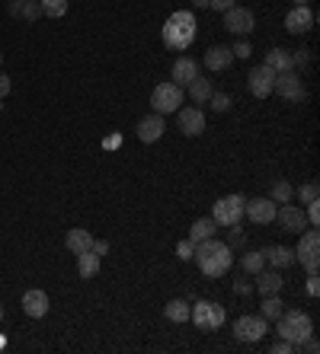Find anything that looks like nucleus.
<instances>
[{
	"label": "nucleus",
	"instance_id": "32",
	"mask_svg": "<svg viewBox=\"0 0 320 354\" xmlns=\"http://www.w3.org/2000/svg\"><path fill=\"white\" fill-rule=\"evenodd\" d=\"M295 198V189H292V182L278 179L276 185H272V201H278V205H285V201H292Z\"/></svg>",
	"mask_w": 320,
	"mask_h": 354
},
{
	"label": "nucleus",
	"instance_id": "40",
	"mask_svg": "<svg viewBox=\"0 0 320 354\" xmlns=\"http://www.w3.org/2000/svg\"><path fill=\"white\" fill-rule=\"evenodd\" d=\"M234 3H237V0H208V7H211V10H218V13H224V10H231V7H234Z\"/></svg>",
	"mask_w": 320,
	"mask_h": 354
},
{
	"label": "nucleus",
	"instance_id": "29",
	"mask_svg": "<svg viewBox=\"0 0 320 354\" xmlns=\"http://www.w3.org/2000/svg\"><path fill=\"white\" fill-rule=\"evenodd\" d=\"M189 310H193V306L186 304V300H170V304L163 306V316H167L170 322H189Z\"/></svg>",
	"mask_w": 320,
	"mask_h": 354
},
{
	"label": "nucleus",
	"instance_id": "17",
	"mask_svg": "<svg viewBox=\"0 0 320 354\" xmlns=\"http://www.w3.org/2000/svg\"><path fill=\"white\" fill-rule=\"evenodd\" d=\"M234 61L237 58H234V51H231L228 45H211V48L205 51V67L215 71V74H218V71H228Z\"/></svg>",
	"mask_w": 320,
	"mask_h": 354
},
{
	"label": "nucleus",
	"instance_id": "19",
	"mask_svg": "<svg viewBox=\"0 0 320 354\" xmlns=\"http://www.w3.org/2000/svg\"><path fill=\"white\" fill-rule=\"evenodd\" d=\"M195 77H199V64H195L189 55H183V58L173 61V80L170 83H177V86H189Z\"/></svg>",
	"mask_w": 320,
	"mask_h": 354
},
{
	"label": "nucleus",
	"instance_id": "23",
	"mask_svg": "<svg viewBox=\"0 0 320 354\" xmlns=\"http://www.w3.org/2000/svg\"><path fill=\"white\" fill-rule=\"evenodd\" d=\"M263 64L269 67L272 74H288V71H295V64H292V51H288V48L266 51V61H263Z\"/></svg>",
	"mask_w": 320,
	"mask_h": 354
},
{
	"label": "nucleus",
	"instance_id": "41",
	"mask_svg": "<svg viewBox=\"0 0 320 354\" xmlns=\"http://www.w3.org/2000/svg\"><path fill=\"white\" fill-rule=\"evenodd\" d=\"M10 90H13V83H10V77L0 71V99L3 96H10Z\"/></svg>",
	"mask_w": 320,
	"mask_h": 354
},
{
	"label": "nucleus",
	"instance_id": "6",
	"mask_svg": "<svg viewBox=\"0 0 320 354\" xmlns=\"http://www.w3.org/2000/svg\"><path fill=\"white\" fill-rule=\"evenodd\" d=\"M151 106L157 115H167V112H177L179 106H183V86H177V83H157L151 93Z\"/></svg>",
	"mask_w": 320,
	"mask_h": 354
},
{
	"label": "nucleus",
	"instance_id": "34",
	"mask_svg": "<svg viewBox=\"0 0 320 354\" xmlns=\"http://www.w3.org/2000/svg\"><path fill=\"white\" fill-rule=\"evenodd\" d=\"M231 102H234V99H231L228 93H211V96H208V106L215 109V112H228Z\"/></svg>",
	"mask_w": 320,
	"mask_h": 354
},
{
	"label": "nucleus",
	"instance_id": "28",
	"mask_svg": "<svg viewBox=\"0 0 320 354\" xmlns=\"http://www.w3.org/2000/svg\"><path fill=\"white\" fill-rule=\"evenodd\" d=\"M282 310H285V304H282V297H278V294L263 297V306H260V316H263V319L276 322L278 316H282Z\"/></svg>",
	"mask_w": 320,
	"mask_h": 354
},
{
	"label": "nucleus",
	"instance_id": "13",
	"mask_svg": "<svg viewBox=\"0 0 320 354\" xmlns=\"http://www.w3.org/2000/svg\"><path fill=\"white\" fill-rule=\"evenodd\" d=\"M276 201L272 198H253V201H247L244 207V217H250L253 223H260V227H266V223L276 221Z\"/></svg>",
	"mask_w": 320,
	"mask_h": 354
},
{
	"label": "nucleus",
	"instance_id": "45",
	"mask_svg": "<svg viewBox=\"0 0 320 354\" xmlns=\"http://www.w3.org/2000/svg\"><path fill=\"white\" fill-rule=\"evenodd\" d=\"M195 7H208V0H193Z\"/></svg>",
	"mask_w": 320,
	"mask_h": 354
},
{
	"label": "nucleus",
	"instance_id": "38",
	"mask_svg": "<svg viewBox=\"0 0 320 354\" xmlns=\"http://www.w3.org/2000/svg\"><path fill=\"white\" fill-rule=\"evenodd\" d=\"M308 294H311V297L320 294V278H317V272H308Z\"/></svg>",
	"mask_w": 320,
	"mask_h": 354
},
{
	"label": "nucleus",
	"instance_id": "37",
	"mask_svg": "<svg viewBox=\"0 0 320 354\" xmlns=\"http://www.w3.org/2000/svg\"><path fill=\"white\" fill-rule=\"evenodd\" d=\"M231 51H234V58H250V55H253L250 41H244V39L237 41V45H234V48H231Z\"/></svg>",
	"mask_w": 320,
	"mask_h": 354
},
{
	"label": "nucleus",
	"instance_id": "48",
	"mask_svg": "<svg viewBox=\"0 0 320 354\" xmlns=\"http://www.w3.org/2000/svg\"><path fill=\"white\" fill-rule=\"evenodd\" d=\"M0 64H3V55H0Z\"/></svg>",
	"mask_w": 320,
	"mask_h": 354
},
{
	"label": "nucleus",
	"instance_id": "7",
	"mask_svg": "<svg viewBox=\"0 0 320 354\" xmlns=\"http://www.w3.org/2000/svg\"><path fill=\"white\" fill-rule=\"evenodd\" d=\"M295 262H301L308 272H317L320 265V236H317V227L301 233V243L295 249Z\"/></svg>",
	"mask_w": 320,
	"mask_h": 354
},
{
	"label": "nucleus",
	"instance_id": "3",
	"mask_svg": "<svg viewBox=\"0 0 320 354\" xmlns=\"http://www.w3.org/2000/svg\"><path fill=\"white\" fill-rule=\"evenodd\" d=\"M276 335L292 342L298 351L304 338L314 335V319L308 313H301V310H282V316L276 319Z\"/></svg>",
	"mask_w": 320,
	"mask_h": 354
},
{
	"label": "nucleus",
	"instance_id": "27",
	"mask_svg": "<svg viewBox=\"0 0 320 354\" xmlns=\"http://www.w3.org/2000/svg\"><path fill=\"white\" fill-rule=\"evenodd\" d=\"M186 90H189V99H193V102H199V106H202V102H208V96L215 93V90H211V83H208V77H195Z\"/></svg>",
	"mask_w": 320,
	"mask_h": 354
},
{
	"label": "nucleus",
	"instance_id": "42",
	"mask_svg": "<svg viewBox=\"0 0 320 354\" xmlns=\"http://www.w3.org/2000/svg\"><path fill=\"white\" fill-rule=\"evenodd\" d=\"M308 61H311V55H308V51H295V55H292V64H295V67H304V64H308Z\"/></svg>",
	"mask_w": 320,
	"mask_h": 354
},
{
	"label": "nucleus",
	"instance_id": "15",
	"mask_svg": "<svg viewBox=\"0 0 320 354\" xmlns=\"http://www.w3.org/2000/svg\"><path fill=\"white\" fill-rule=\"evenodd\" d=\"M163 131H167V124H163V115H144L141 122H138V140L141 144H154V140L163 138Z\"/></svg>",
	"mask_w": 320,
	"mask_h": 354
},
{
	"label": "nucleus",
	"instance_id": "11",
	"mask_svg": "<svg viewBox=\"0 0 320 354\" xmlns=\"http://www.w3.org/2000/svg\"><path fill=\"white\" fill-rule=\"evenodd\" d=\"M266 332H269V319H263V316H240L234 322V335L240 342H260Z\"/></svg>",
	"mask_w": 320,
	"mask_h": 354
},
{
	"label": "nucleus",
	"instance_id": "21",
	"mask_svg": "<svg viewBox=\"0 0 320 354\" xmlns=\"http://www.w3.org/2000/svg\"><path fill=\"white\" fill-rule=\"evenodd\" d=\"M282 284H285V278L278 274V268H263V272H256V290H260L263 297H269V294H278L282 290Z\"/></svg>",
	"mask_w": 320,
	"mask_h": 354
},
{
	"label": "nucleus",
	"instance_id": "36",
	"mask_svg": "<svg viewBox=\"0 0 320 354\" xmlns=\"http://www.w3.org/2000/svg\"><path fill=\"white\" fill-rule=\"evenodd\" d=\"M304 217H308V227H317V223H320V205H317V201H311V205H308Z\"/></svg>",
	"mask_w": 320,
	"mask_h": 354
},
{
	"label": "nucleus",
	"instance_id": "4",
	"mask_svg": "<svg viewBox=\"0 0 320 354\" xmlns=\"http://www.w3.org/2000/svg\"><path fill=\"white\" fill-rule=\"evenodd\" d=\"M189 319L202 332H218L221 326H224V319H228V310L218 304H211V300H199V304H193V310H189Z\"/></svg>",
	"mask_w": 320,
	"mask_h": 354
},
{
	"label": "nucleus",
	"instance_id": "39",
	"mask_svg": "<svg viewBox=\"0 0 320 354\" xmlns=\"http://www.w3.org/2000/svg\"><path fill=\"white\" fill-rule=\"evenodd\" d=\"M295 351V345H292V342H285V338H278L276 345H272V354H292Z\"/></svg>",
	"mask_w": 320,
	"mask_h": 354
},
{
	"label": "nucleus",
	"instance_id": "24",
	"mask_svg": "<svg viewBox=\"0 0 320 354\" xmlns=\"http://www.w3.org/2000/svg\"><path fill=\"white\" fill-rule=\"evenodd\" d=\"M10 17H23L26 23H35L42 17V3L39 0H10Z\"/></svg>",
	"mask_w": 320,
	"mask_h": 354
},
{
	"label": "nucleus",
	"instance_id": "43",
	"mask_svg": "<svg viewBox=\"0 0 320 354\" xmlns=\"http://www.w3.org/2000/svg\"><path fill=\"white\" fill-rule=\"evenodd\" d=\"M93 252H96V256H106V252H109V243H106V239H93Z\"/></svg>",
	"mask_w": 320,
	"mask_h": 354
},
{
	"label": "nucleus",
	"instance_id": "25",
	"mask_svg": "<svg viewBox=\"0 0 320 354\" xmlns=\"http://www.w3.org/2000/svg\"><path fill=\"white\" fill-rule=\"evenodd\" d=\"M215 233H218V223L211 221V217H199V221H195L193 227H189V239H193V243H202V239H211Z\"/></svg>",
	"mask_w": 320,
	"mask_h": 354
},
{
	"label": "nucleus",
	"instance_id": "18",
	"mask_svg": "<svg viewBox=\"0 0 320 354\" xmlns=\"http://www.w3.org/2000/svg\"><path fill=\"white\" fill-rule=\"evenodd\" d=\"M23 310H26V316L42 319V316L48 313V294H45V290H39V288L26 290V294H23Z\"/></svg>",
	"mask_w": 320,
	"mask_h": 354
},
{
	"label": "nucleus",
	"instance_id": "2",
	"mask_svg": "<svg viewBox=\"0 0 320 354\" xmlns=\"http://www.w3.org/2000/svg\"><path fill=\"white\" fill-rule=\"evenodd\" d=\"M195 39V17L189 10H177L170 13L167 23H163V45L170 51H186Z\"/></svg>",
	"mask_w": 320,
	"mask_h": 354
},
{
	"label": "nucleus",
	"instance_id": "5",
	"mask_svg": "<svg viewBox=\"0 0 320 354\" xmlns=\"http://www.w3.org/2000/svg\"><path fill=\"white\" fill-rule=\"evenodd\" d=\"M244 207H247L244 195H224L211 205V221L218 223V227H234L244 217Z\"/></svg>",
	"mask_w": 320,
	"mask_h": 354
},
{
	"label": "nucleus",
	"instance_id": "33",
	"mask_svg": "<svg viewBox=\"0 0 320 354\" xmlns=\"http://www.w3.org/2000/svg\"><path fill=\"white\" fill-rule=\"evenodd\" d=\"M295 195H298V201H301V205H311V201H317V195H320L317 182H304L301 189H295Z\"/></svg>",
	"mask_w": 320,
	"mask_h": 354
},
{
	"label": "nucleus",
	"instance_id": "14",
	"mask_svg": "<svg viewBox=\"0 0 320 354\" xmlns=\"http://www.w3.org/2000/svg\"><path fill=\"white\" fill-rule=\"evenodd\" d=\"M276 217H278V223H282V230H288V233H301V230H308V217H304V211L298 205H282L276 211Z\"/></svg>",
	"mask_w": 320,
	"mask_h": 354
},
{
	"label": "nucleus",
	"instance_id": "22",
	"mask_svg": "<svg viewBox=\"0 0 320 354\" xmlns=\"http://www.w3.org/2000/svg\"><path fill=\"white\" fill-rule=\"evenodd\" d=\"M263 256H266V265H272L278 272L295 265V249H288V246H269V249H263Z\"/></svg>",
	"mask_w": 320,
	"mask_h": 354
},
{
	"label": "nucleus",
	"instance_id": "30",
	"mask_svg": "<svg viewBox=\"0 0 320 354\" xmlns=\"http://www.w3.org/2000/svg\"><path fill=\"white\" fill-rule=\"evenodd\" d=\"M240 268H244L247 274L263 272V268H266V256H263V252H244V256H240Z\"/></svg>",
	"mask_w": 320,
	"mask_h": 354
},
{
	"label": "nucleus",
	"instance_id": "35",
	"mask_svg": "<svg viewBox=\"0 0 320 354\" xmlns=\"http://www.w3.org/2000/svg\"><path fill=\"white\" fill-rule=\"evenodd\" d=\"M177 256L183 259V262H189V259L195 256V243H193V239H183V243H179V246H177Z\"/></svg>",
	"mask_w": 320,
	"mask_h": 354
},
{
	"label": "nucleus",
	"instance_id": "8",
	"mask_svg": "<svg viewBox=\"0 0 320 354\" xmlns=\"http://www.w3.org/2000/svg\"><path fill=\"white\" fill-rule=\"evenodd\" d=\"M177 128L186 138H199L205 131V112L199 106H179L177 109Z\"/></svg>",
	"mask_w": 320,
	"mask_h": 354
},
{
	"label": "nucleus",
	"instance_id": "47",
	"mask_svg": "<svg viewBox=\"0 0 320 354\" xmlns=\"http://www.w3.org/2000/svg\"><path fill=\"white\" fill-rule=\"evenodd\" d=\"M0 319H3V306H0Z\"/></svg>",
	"mask_w": 320,
	"mask_h": 354
},
{
	"label": "nucleus",
	"instance_id": "16",
	"mask_svg": "<svg viewBox=\"0 0 320 354\" xmlns=\"http://www.w3.org/2000/svg\"><path fill=\"white\" fill-rule=\"evenodd\" d=\"M314 19H317V17H314V10L304 3V7H295V10H292V13L285 17V29H288L292 35H301V32H308V29L314 26Z\"/></svg>",
	"mask_w": 320,
	"mask_h": 354
},
{
	"label": "nucleus",
	"instance_id": "9",
	"mask_svg": "<svg viewBox=\"0 0 320 354\" xmlns=\"http://www.w3.org/2000/svg\"><path fill=\"white\" fill-rule=\"evenodd\" d=\"M272 90L285 99V102H301V99L308 96L301 77H298L295 71H288V74H276V80H272Z\"/></svg>",
	"mask_w": 320,
	"mask_h": 354
},
{
	"label": "nucleus",
	"instance_id": "12",
	"mask_svg": "<svg viewBox=\"0 0 320 354\" xmlns=\"http://www.w3.org/2000/svg\"><path fill=\"white\" fill-rule=\"evenodd\" d=\"M272 80H276V74H272L266 64L250 67V74H247V90H250L256 99H266L272 93Z\"/></svg>",
	"mask_w": 320,
	"mask_h": 354
},
{
	"label": "nucleus",
	"instance_id": "31",
	"mask_svg": "<svg viewBox=\"0 0 320 354\" xmlns=\"http://www.w3.org/2000/svg\"><path fill=\"white\" fill-rule=\"evenodd\" d=\"M39 3H42V13L51 19H61L68 13V0H39Z\"/></svg>",
	"mask_w": 320,
	"mask_h": 354
},
{
	"label": "nucleus",
	"instance_id": "20",
	"mask_svg": "<svg viewBox=\"0 0 320 354\" xmlns=\"http://www.w3.org/2000/svg\"><path fill=\"white\" fill-rule=\"evenodd\" d=\"M64 246L71 249V256L90 252V249H93V233L84 230V227H74V230H68V236H64Z\"/></svg>",
	"mask_w": 320,
	"mask_h": 354
},
{
	"label": "nucleus",
	"instance_id": "46",
	"mask_svg": "<svg viewBox=\"0 0 320 354\" xmlns=\"http://www.w3.org/2000/svg\"><path fill=\"white\" fill-rule=\"evenodd\" d=\"M292 3H295V7H304V3H308V0H292Z\"/></svg>",
	"mask_w": 320,
	"mask_h": 354
},
{
	"label": "nucleus",
	"instance_id": "26",
	"mask_svg": "<svg viewBox=\"0 0 320 354\" xmlns=\"http://www.w3.org/2000/svg\"><path fill=\"white\" fill-rule=\"evenodd\" d=\"M96 272H100V256H96V252H80V256H77V274H80V278H96Z\"/></svg>",
	"mask_w": 320,
	"mask_h": 354
},
{
	"label": "nucleus",
	"instance_id": "10",
	"mask_svg": "<svg viewBox=\"0 0 320 354\" xmlns=\"http://www.w3.org/2000/svg\"><path fill=\"white\" fill-rule=\"evenodd\" d=\"M253 26H256V17H253V10L237 7V3H234L231 10H224V29H228V32H234V35H250Z\"/></svg>",
	"mask_w": 320,
	"mask_h": 354
},
{
	"label": "nucleus",
	"instance_id": "44",
	"mask_svg": "<svg viewBox=\"0 0 320 354\" xmlns=\"http://www.w3.org/2000/svg\"><path fill=\"white\" fill-rule=\"evenodd\" d=\"M234 290H237V294H250V284H247V281H237Z\"/></svg>",
	"mask_w": 320,
	"mask_h": 354
},
{
	"label": "nucleus",
	"instance_id": "1",
	"mask_svg": "<svg viewBox=\"0 0 320 354\" xmlns=\"http://www.w3.org/2000/svg\"><path fill=\"white\" fill-rule=\"evenodd\" d=\"M193 259H199V272H202L205 278H224V272L234 265V252H231V246L228 243H221L218 236L195 243V256Z\"/></svg>",
	"mask_w": 320,
	"mask_h": 354
}]
</instances>
